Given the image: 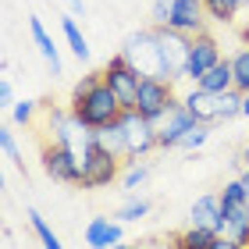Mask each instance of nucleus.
<instances>
[{
	"instance_id": "473e14b6",
	"label": "nucleus",
	"mask_w": 249,
	"mask_h": 249,
	"mask_svg": "<svg viewBox=\"0 0 249 249\" xmlns=\"http://www.w3.org/2000/svg\"><path fill=\"white\" fill-rule=\"evenodd\" d=\"M153 249H178L175 242H164V246H153Z\"/></svg>"
},
{
	"instance_id": "393cba45",
	"label": "nucleus",
	"mask_w": 249,
	"mask_h": 249,
	"mask_svg": "<svg viewBox=\"0 0 249 249\" xmlns=\"http://www.w3.org/2000/svg\"><path fill=\"white\" fill-rule=\"evenodd\" d=\"M207 135H210V132L203 128V124H196V128H192V132L185 135V139H182V146H185V150H199V146L207 142Z\"/></svg>"
},
{
	"instance_id": "20e7f679",
	"label": "nucleus",
	"mask_w": 249,
	"mask_h": 249,
	"mask_svg": "<svg viewBox=\"0 0 249 249\" xmlns=\"http://www.w3.org/2000/svg\"><path fill=\"white\" fill-rule=\"evenodd\" d=\"M178 104H182V96L175 93V82H167V78H142L139 96H135V110L146 121L160 124L167 118V110L178 107Z\"/></svg>"
},
{
	"instance_id": "cd10ccee",
	"label": "nucleus",
	"mask_w": 249,
	"mask_h": 249,
	"mask_svg": "<svg viewBox=\"0 0 249 249\" xmlns=\"http://www.w3.org/2000/svg\"><path fill=\"white\" fill-rule=\"evenodd\" d=\"M207 249H242V242H239V239H231V235H217V239H213Z\"/></svg>"
},
{
	"instance_id": "dca6fc26",
	"label": "nucleus",
	"mask_w": 249,
	"mask_h": 249,
	"mask_svg": "<svg viewBox=\"0 0 249 249\" xmlns=\"http://www.w3.org/2000/svg\"><path fill=\"white\" fill-rule=\"evenodd\" d=\"M213 239H217V231H213V228H199V224H189L185 231H175L171 235V242L178 249H207Z\"/></svg>"
},
{
	"instance_id": "bb28decb",
	"label": "nucleus",
	"mask_w": 249,
	"mask_h": 249,
	"mask_svg": "<svg viewBox=\"0 0 249 249\" xmlns=\"http://www.w3.org/2000/svg\"><path fill=\"white\" fill-rule=\"evenodd\" d=\"M0 146H4V153L11 160H18V142H15V135H11V128H0Z\"/></svg>"
},
{
	"instance_id": "b1692460",
	"label": "nucleus",
	"mask_w": 249,
	"mask_h": 249,
	"mask_svg": "<svg viewBox=\"0 0 249 249\" xmlns=\"http://www.w3.org/2000/svg\"><path fill=\"white\" fill-rule=\"evenodd\" d=\"M36 110H43L36 100H18V104H15V121H18V124H32Z\"/></svg>"
},
{
	"instance_id": "aec40b11",
	"label": "nucleus",
	"mask_w": 249,
	"mask_h": 249,
	"mask_svg": "<svg viewBox=\"0 0 249 249\" xmlns=\"http://www.w3.org/2000/svg\"><path fill=\"white\" fill-rule=\"evenodd\" d=\"M210 21H221V25H231L235 15H239V0H203Z\"/></svg>"
},
{
	"instance_id": "1a4fd4ad",
	"label": "nucleus",
	"mask_w": 249,
	"mask_h": 249,
	"mask_svg": "<svg viewBox=\"0 0 249 249\" xmlns=\"http://www.w3.org/2000/svg\"><path fill=\"white\" fill-rule=\"evenodd\" d=\"M196 118H192V110L185 107V104H178V107H171L167 110V118L157 124V146L160 150H175V146H182V139L196 128Z\"/></svg>"
},
{
	"instance_id": "e433bc0d",
	"label": "nucleus",
	"mask_w": 249,
	"mask_h": 249,
	"mask_svg": "<svg viewBox=\"0 0 249 249\" xmlns=\"http://www.w3.org/2000/svg\"><path fill=\"white\" fill-rule=\"evenodd\" d=\"M246 4H249V0H239V7H246Z\"/></svg>"
},
{
	"instance_id": "ddd939ff",
	"label": "nucleus",
	"mask_w": 249,
	"mask_h": 249,
	"mask_svg": "<svg viewBox=\"0 0 249 249\" xmlns=\"http://www.w3.org/2000/svg\"><path fill=\"white\" fill-rule=\"evenodd\" d=\"M192 224H199V228H213L217 235H224L221 196H199L196 203H192Z\"/></svg>"
},
{
	"instance_id": "c9c22d12",
	"label": "nucleus",
	"mask_w": 249,
	"mask_h": 249,
	"mask_svg": "<svg viewBox=\"0 0 249 249\" xmlns=\"http://www.w3.org/2000/svg\"><path fill=\"white\" fill-rule=\"evenodd\" d=\"M242 182H246V189H249V167H246V171H242Z\"/></svg>"
},
{
	"instance_id": "a878e982",
	"label": "nucleus",
	"mask_w": 249,
	"mask_h": 249,
	"mask_svg": "<svg viewBox=\"0 0 249 249\" xmlns=\"http://www.w3.org/2000/svg\"><path fill=\"white\" fill-rule=\"evenodd\" d=\"M171 18V0H153V25H167Z\"/></svg>"
},
{
	"instance_id": "6ab92c4d",
	"label": "nucleus",
	"mask_w": 249,
	"mask_h": 249,
	"mask_svg": "<svg viewBox=\"0 0 249 249\" xmlns=\"http://www.w3.org/2000/svg\"><path fill=\"white\" fill-rule=\"evenodd\" d=\"M231 75H235V89L246 96L249 93V47H242V50H235L231 53Z\"/></svg>"
},
{
	"instance_id": "4468645a",
	"label": "nucleus",
	"mask_w": 249,
	"mask_h": 249,
	"mask_svg": "<svg viewBox=\"0 0 249 249\" xmlns=\"http://www.w3.org/2000/svg\"><path fill=\"white\" fill-rule=\"evenodd\" d=\"M29 32H32V43H36L39 53H43V61L50 64V71L61 75V53H57V47H53V36L47 32V25H43L39 18H29Z\"/></svg>"
},
{
	"instance_id": "f3484780",
	"label": "nucleus",
	"mask_w": 249,
	"mask_h": 249,
	"mask_svg": "<svg viewBox=\"0 0 249 249\" xmlns=\"http://www.w3.org/2000/svg\"><path fill=\"white\" fill-rule=\"evenodd\" d=\"M93 142L104 146V150H110V153H118V157H124V124H121V118L114 124H107V128H96Z\"/></svg>"
},
{
	"instance_id": "2eb2a0df",
	"label": "nucleus",
	"mask_w": 249,
	"mask_h": 249,
	"mask_svg": "<svg viewBox=\"0 0 249 249\" xmlns=\"http://www.w3.org/2000/svg\"><path fill=\"white\" fill-rule=\"evenodd\" d=\"M199 89H207V93H228V89H235V75H231V61L224 57L221 64H213L207 75L196 82Z\"/></svg>"
},
{
	"instance_id": "423d86ee",
	"label": "nucleus",
	"mask_w": 249,
	"mask_h": 249,
	"mask_svg": "<svg viewBox=\"0 0 249 249\" xmlns=\"http://www.w3.org/2000/svg\"><path fill=\"white\" fill-rule=\"evenodd\" d=\"M157 29V43H160V61H164V71L171 82H182L185 78V68H189V53H192V36L178 32L171 25H153Z\"/></svg>"
},
{
	"instance_id": "f257e3e1",
	"label": "nucleus",
	"mask_w": 249,
	"mask_h": 249,
	"mask_svg": "<svg viewBox=\"0 0 249 249\" xmlns=\"http://www.w3.org/2000/svg\"><path fill=\"white\" fill-rule=\"evenodd\" d=\"M75 121H82L86 128H107V124H114L121 118V100L114 96V89L104 82V75H86L82 82L71 89V104H68Z\"/></svg>"
},
{
	"instance_id": "f03ea898",
	"label": "nucleus",
	"mask_w": 249,
	"mask_h": 249,
	"mask_svg": "<svg viewBox=\"0 0 249 249\" xmlns=\"http://www.w3.org/2000/svg\"><path fill=\"white\" fill-rule=\"evenodd\" d=\"M121 53H124V57H128L135 68H139L146 78H167L164 61H160V43H157V29H153V25L132 32V36L124 39ZM167 82H171V78H167Z\"/></svg>"
},
{
	"instance_id": "72a5a7b5",
	"label": "nucleus",
	"mask_w": 249,
	"mask_h": 249,
	"mask_svg": "<svg viewBox=\"0 0 249 249\" xmlns=\"http://www.w3.org/2000/svg\"><path fill=\"white\" fill-rule=\"evenodd\" d=\"M110 249H135V246H124V242H114V246H110Z\"/></svg>"
},
{
	"instance_id": "412c9836",
	"label": "nucleus",
	"mask_w": 249,
	"mask_h": 249,
	"mask_svg": "<svg viewBox=\"0 0 249 249\" xmlns=\"http://www.w3.org/2000/svg\"><path fill=\"white\" fill-rule=\"evenodd\" d=\"M29 224H32V231H36V239L43 242V249H64V246H61V239L53 235V228L39 217L36 210H29Z\"/></svg>"
},
{
	"instance_id": "6e6552de",
	"label": "nucleus",
	"mask_w": 249,
	"mask_h": 249,
	"mask_svg": "<svg viewBox=\"0 0 249 249\" xmlns=\"http://www.w3.org/2000/svg\"><path fill=\"white\" fill-rule=\"evenodd\" d=\"M121 124H124V164H139V157L157 150V124L146 121L135 107L121 110Z\"/></svg>"
},
{
	"instance_id": "7c9ffc66",
	"label": "nucleus",
	"mask_w": 249,
	"mask_h": 249,
	"mask_svg": "<svg viewBox=\"0 0 249 249\" xmlns=\"http://www.w3.org/2000/svg\"><path fill=\"white\" fill-rule=\"evenodd\" d=\"M242 118H249V93L242 96Z\"/></svg>"
},
{
	"instance_id": "4be33fe9",
	"label": "nucleus",
	"mask_w": 249,
	"mask_h": 249,
	"mask_svg": "<svg viewBox=\"0 0 249 249\" xmlns=\"http://www.w3.org/2000/svg\"><path fill=\"white\" fill-rule=\"evenodd\" d=\"M146 213H150V203L135 196V199H128V203L118 210V221H139V217H146Z\"/></svg>"
},
{
	"instance_id": "a211bd4d",
	"label": "nucleus",
	"mask_w": 249,
	"mask_h": 249,
	"mask_svg": "<svg viewBox=\"0 0 249 249\" xmlns=\"http://www.w3.org/2000/svg\"><path fill=\"white\" fill-rule=\"evenodd\" d=\"M61 32H64V39H68V47H71V53L78 61H86L89 57V43L82 36V29H78V21L75 18H61Z\"/></svg>"
},
{
	"instance_id": "c756f323",
	"label": "nucleus",
	"mask_w": 249,
	"mask_h": 249,
	"mask_svg": "<svg viewBox=\"0 0 249 249\" xmlns=\"http://www.w3.org/2000/svg\"><path fill=\"white\" fill-rule=\"evenodd\" d=\"M68 7H71L78 18H86V0H68Z\"/></svg>"
},
{
	"instance_id": "f704fd0d",
	"label": "nucleus",
	"mask_w": 249,
	"mask_h": 249,
	"mask_svg": "<svg viewBox=\"0 0 249 249\" xmlns=\"http://www.w3.org/2000/svg\"><path fill=\"white\" fill-rule=\"evenodd\" d=\"M242 249H249V228H246V235H242Z\"/></svg>"
},
{
	"instance_id": "39448f33",
	"label": "nucleus",
	"mask_w": 249,
	"mask_h": 249,
	"mask_svg": "<svg viewBox=\"0 0 249 249\" xmlns=\"http://www.w3.org/2000/svg\"><path fill=\"white\" fill-rule=\"evenodd\" d=\"M121 167H124V157L110 153V150H104V146H96V142H89L82 150V182L78 185L82 189H104L121 175Z\"/></svg>"
},
{
	"instance_id": "c85d7f7f",
	"label": "nucleus",
	"mask_w": 249,
	"mask_h": 249,
	"mask_svg": "<svg viewBox=\"0 0 249 249\" xmlns=\"http://www.w3.org/2000/svg\"><path fill=\"white\" fill-rule=\"evenodd\" d=\"M11 104H15V89L7 78H0V107H11Z\"/></svg>"
},
{
	"instance_id": "9d476101",
	"label": "nucleus",
	"mask_w": 249,
	"mask_h": 249,
	"mask_svg": "<svg viewBox=\"0 0 249 249\" xmlns=\"http://www.w3.org/2000/svg\"><path fill=\"white\" fill-rule=\"evenodd\" d=\"M221 43L210 36V32H199V36H192V53H189V68H185V78L192 82H199L203 75L210 71L213 64H221Z\"/></svg>"
},
{
	"instance_id": "7ed1b4c3",
	"label": "nucleus",
	"mask_w": 249,
	"mask_h": 249,
	"mask_svg": "<svg viewBox=\"0 0 249 249\" xmlns=\"http://www.w3.org/2000/svg\"><path fill=\"white\" fill-rule=\"evenodd\" d=\"M39 160H43L47 178H53V182H64V185H78L82 182V157H78L71 146L43 139L39 142Z\"/></svg>"
},
{
	"instance_id": "5701e85b",
	"label": "nucleus",
	"mask_w": 249,
	"mask_h": 249,
	"mask_svg": "<svg viewBox=\"0 0 249 249\" xmlns=\"http://www.w3.org/2000/svg\"><path fill=\"white\" fill-rule=\"evenodd\" d=\"M146 178H150V167H142V164H128V171H124V178H121V185H124V189H139Z\"/></svg>"
},
{
	"instance_id": "f8f14e48",
	"label": "nucleus",
	"mask_w": 249,
	"mask_h": 249,
	"mask_svg": "<svg viewBox=\"0 0 249 249\" xmlns=\"http://www.w3.org/2000/svg\"><path fill=\"white\" fill-rule=\"evenodd\" d=\"M114 242H121V221L93 217V221L86 224V246H93V249H110Z\"/></svg>"
},
{
	"instance_id": "2f4dec72",
	"label": "nucleus",
	"mask_w": 249,
	"mask_h": 249,
	"mask_svg": "<svg viewBox=\"0 0 249 249\" xmlns=\"http://www.w3.org/2000/svg\"><path fill=\"white\" fill-rule=\"evenodd\" d=\"M239 160H242V167H249V146L242 150V157H239Z\"/></svg>"
},
{
	"instance_id": "9b49d317",
	"label": "nucleus",
	"mask_w": 249,
	"mask_h": 249,
	"mask_svg": "<svg viewBox=\"0 0 249 249\" xmlns=\"http://www.w3.org/2000/svg\"><path fill=\"white\" fill-rule=\"evenodd\" d=\"M207 7H203V0H171V18H167V25L185 32V36H199V32H207Z\"/></svg>"
},
{
	"instance_id": "0eeeda50",
	"label": "nucleus",
	"mask_w": 249,
	"mask_h": 249,
	"mask_svg": "<svg viewBox=\"0 0 249 249\" xmlns=\"http://www.w3.org/2000/svg\"><path fill=\"white\" fill-rule=\"evenodd\" d=\"M100 75H104V82L114 89V96L121 100L124 110L135 107V96H139V86H142L146 75H142L128 57H124V53H114V57L104 64V71H100Z\"/></svg>"
}]
</instances>
